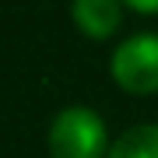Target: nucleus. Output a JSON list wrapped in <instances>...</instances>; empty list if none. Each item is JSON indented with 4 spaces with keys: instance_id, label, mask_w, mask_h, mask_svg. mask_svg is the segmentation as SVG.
<instances>
[{
    "instance_id": "obj_2",
    "label": "nucleus",
    "mask_w": 158,
    "mask_h": 158,
    "mask_svg": "<svg viewBox=\"0 0 158 158\" xmlns=\"http://www.w3.org/2000/svg\"><path fill=\"white\" fill-rule=\"evenodd\" d=\"M109 70L123 91L134 95L158 91V32H137L119 42L109 60Z\"/></svg>"
},
{
    "instance_id": "obj_1",
    "label": "nucleus",
    "mask_w": 158,
    "mask_h": 158,
    "mask_svg": "<svg viewBox=\"0 0 158 158\" xmlns=\"http://www.w3.org/2000/svg\"><path fill=\"white\" fill-rule=\"evenodd\" d=\"M49 155L53 158H106V123L88 106H67L49 123Z\"/></svg>"
},
{
    "instance_id": "obj_5",
    "label": "nucleus",
    "mask_w": 158,
    "mask_h": 158,
    "mask_svg": "<svg viewBox=\"0 0 158 158\" xmlns=\"http://www.w3.org/2000/svg\"><path fill=\"white\" fill-rule=\"evenodd\" d=\"M123 4H130L134 11H144V14H158V0H123Z\"/></svg>"
},
{
    "instance_id": "obj_4",
    "label": "nucleus",
    "mask_w": 158,
    "mask_h": 158,
    "mask_svg": "<svg viewBox=\"0 0 158 158\" xmlns=\"http://www.w3.org/2000/svg\"><path fill=\"white\" fill-rule=\"evenodd\" d=\"M106 158H158V123L130 127L109 144Z\"/></svg>"
},
{
    "instance_id": "obj_3",
    "label": "nucleus",
    "mask_w": 158,
    "mask_h": 158,
    "mask_svg": "<svg viewBox=\"0 0 158 158\" xmlns=\"http://www.w3.org/2000/svg\"><path fill=\"white\" fill-rule=\"evenodd\" d=\"M70 18L85 35L106 39L119 28L123 7H119V0H70Z\"/></svg>"
}]
</instances>
